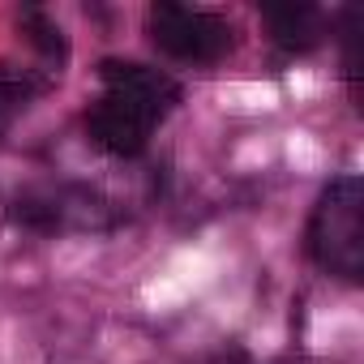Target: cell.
<instances>
[{"label":"cell","mask_w":364,"mask_h":364,"mask_svg":"<svg viewBox=\"0 0 364 364\" xmlns=\"http://www.w3.org/2000/svg\"><path fill=\"white\" fill-rule=\"evenodd\" d=\"M304 249L317 270L343 283L364 279V180L360 176H334L321 189L309 215Z\"/></svg>","instance_id":"1"},{"label":"cell","mask_w":364,"mask_h":364,"mask_svg":"<svg viewBox=\"0 0 364 364\" xmlns=\"http://www.w3.org/2000/svg\"><path fill=\"white\" fill-rule=\"evenodd\" d=\"M146 31L154 39L159 52L189 60V65H215L236 48V31L228 18L206 14V9H189L176 0H159L146 14Z\"/></svg>","instance_id":"2"},{"label":"cell","mask_w":364,"mask_h":364,"mask_svg":"<svg viewBox=\"0 0 364 364\" xmlns=\"http://www.w3.org/2000/svg\"><path fill=\"white\" fill-rule=\"evenodd\" d=\"M154 124H159V116H154L150 107H141L137 99L116 95V90H107V95L90 107V116H86L90 137H95L107 154H116V159H133V154H141V150H146V137H150Z\"/></svg>","instance_id":"3"},{"label":"cell","mask_w":364,"mask_h":364,"mask_svg":"<svg viewBox=\"0 0 364 364\" xmlns=\"http://www.w3.org/2000/svg\"><path fill=\"white\" fill-rule=\"evenodd\" d=\"M99 77H103L107 90L137 99V103L150 107L159 120L180 103V86H176L167 73H159V69H150V65H137V60H103V65H99Z\"/></svg>","instance_id":"4"},{"label":"cell","mask_w":364,"mask_h":364,"mask_svg":"<svg viewBox=\"0 0 364 364\" xmlns=\"http://www.w3.org/2000/svg\"><path fill=\"white\" fill-rule=\"evenodd\" d=\"M262 18L270 26V39L283 48V52H313L321 39H326V14L317 5H262Z\"/></svg>","instance_id":"5"},{"label":"cell","mask_w":364,"mask_h":364,"mask_svg":"<svg viewBox=\"0 0 364 364\" xmlns=\"http://www.w3.org/2000/svg\"><path fill=\"white\" fill-rule=\"evenodd\" d=\"M22 31L31 35V43H35L43 56H52V60H65V56H69V43H65V35H60V26H56L48 14H39V9H26V14H22Z\"/></svg>","instance_id":"6"},{"label":"cell","mask_w":364,"mask_h":364,"mask_svg":"<svg viewBox=\"0 0 364 364\" xmlns=\"http://www.w3.org/2000/svg\"><path fill=\"white\" fill-rule=\"evenodd\" d=\"M26 103H31V86H26V77L0 69V133H5V129L26 112Z\"/></svg>","instance_id":"7"},{"label":"cell","mask_w":364,"mask_h":364,"mask_svg":"<svg viewBox=\"0 0 364 364\" xmlns=\"http://www.w3.org/2000/svg\"><path fill=\"white\" fill-rule=\"evenodd\" d=\"M14 219H18V223H26V228L52 232V228H56V206H48V202H35V198H26V202H18Z\"/></svg>","instance_id":"8"}]
</instances>
